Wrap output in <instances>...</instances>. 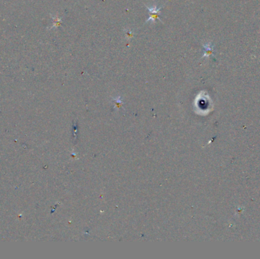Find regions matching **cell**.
I'll return each instance as SVG.
<instances>
[{"mask_svg": "<svg viewBox=\"0 0 260 259\" xmlns=\"http://www.w3.org/2000/svg\"><path fill=\"white\" fill-rule=\"evenodd\" d=\"M146 8L148 10V11L150 12V14H151V15H150V17H148L147 19V21H146V23H148V22H152V23H155V22H156V19L159 18L160 17V8H161V7L160 8H157V6L156 5H155V6H153L152 7H149V6H145Z\"/></svg>", "mask_w": 260, "mask_h": 259, "instance_id": "cell-1", "label": "cell"}, {"mask_svg": "<svg viewBox=\"0 0 260 259\" xmlns=\"http://www.w3.org/2000/svg\"><path fill=\"white\" fill-rule=\"evenodd\" d=\"M204 47H205V50H206V52H205V55L203 56V57H205V56H208L209 54H210V53H211V52L212 51L213 48H212V46H211L210 44L205 45V46H204Z\"/></svg>", "mask_w": 260, "mask_h": 259, "instance_id": "cell-2", "label": "cell"}]
</instances>
